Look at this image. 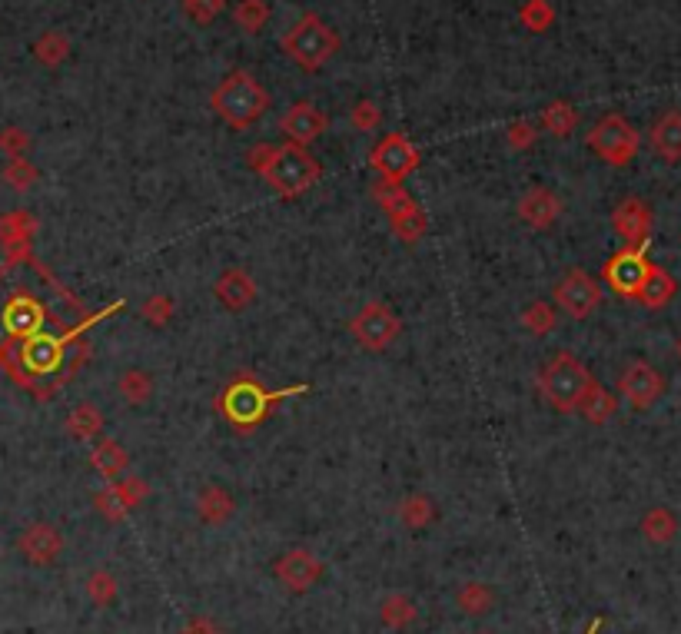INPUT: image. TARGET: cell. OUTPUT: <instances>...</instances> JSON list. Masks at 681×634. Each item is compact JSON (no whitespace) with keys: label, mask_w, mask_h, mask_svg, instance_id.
Here are the masks:
<instances>
[{"label":"cell","mask_w":681,"mask_h":634,"mask_svg":"<svg viewBox=\"0 0 681 634\" xmlns=\"http://www.w3.org/2000/svg\"><path fill=\"white\" fill-rule=\"evenodd\" d=\"M250 166L280 196H303L323 176V166L299 143H280V147L260 143V147L250 150Z\"/></svg>","instance_id":"6da1fadb"},{"label":"cell","mask_w":681,"mask_h":634,"mask_svg":"<svg viewBox=\"0 0 681 634\" xmlns=\"http://www.w3.org/2000/svg\"><path fill=\"white\" fill-rule=\"evenodd\" d=\"M210 103L233 130H250L270 110V93L250 70H236L213 90Z\"/></svg>","instance_id":"7a4b0ae2"},{"label":"cell","mask_w":681,"mask_h":634,"mask_svg":"<svg viewBox=\"0 0 681 634\" xmlns=\"http://www.w3.org/2000/svg\"><path fill=\"white\" fill-rule=\"evenodd\" d=\"M293 392H306V386H296V389H280V392H270L263 389L260 382L243 376L236 379L233 386H226V392L220 399H216V405H220V412L230 419L233 429L240 432H253L256 425H260L266 415H270V409L280 399H290Z\"/></svg>","instance_id":"3957f363"},{"label":"cell","mask_w":681,"mask_h":634,"mask_svg":"<svg viewBox=\"0 0 681 634\" xmlns=\"http://www.w3.org/2000/svg\"><path fill=\"white\" fill-rule=\"evenodd\" d=\"M592 372H588L572 352H559L539 376L542 399L552 405L555 412H579L585 392L592 389Z\"/></svg>","instance_id":"277c9868"},{"label":"cell","mask_w":681,"mask_h":634,"mask_svg":"<svg viewBox=\"0 0 681 634\" xmlns=\"http://www.w3.org/2000/svg\"><path fill=\"white\" fill-rule=\"evenodd\" d=\"M283 50L303 70L316 74L319 67H326L333 60V54L339 50V37L323 24V17L303 14L290 27V34H283Z\"/></svg>","instance_id":"5b68a950"},{"label":"cell","mask_w":681,"mask_h":634,"mask_svg":"<svg viewBox=\"0 0 681 634\" xmlns=\"http://www.w3.org/2000/svg\"><path fill=\"white\" fill-rule=\"evenodd\" d=\"M588 147H592L595 157H602L612 166H628L635 160L638 147H642V137L638 130L628 123L622 113H608L588 130Z\"/></svg>","instance_id":"8992f818"},{"label":"cell","mask_w":681,"mask_h":634,"mask_svg":"<svg viewBox=\"0 0 681 634\" xmlns=\"http://www.w3.org/2000/svg\"><path fill=\"white\" fill-rule=\"evenodd\" d=\"M399 329H402V322H399V316L392 313L386 303H366L353 316V322H349V332H353V339L363 349H373V352L389 349L392 342H396Z\"/></svg>","instance_id":"52a82bcc"},{"label":"cell","mask_w":681,"mask_h":634,"mask_svg":"<svg viewBox=\"0 0 681 634\" xmlns=\"http://www.w3.org/2000/svg\"><path fill=\"white\" fill-rule=\"evenodd\" d=\"M645 249H648V243H642V246H625L622 253H615L605 263L602 276H605V283L612 286L618 296L638 299V289L645 286L648 273H652V263H648Z\"/></svg>","instance_id":"ba28073f"},{"label":"cell","mask_w":681,"mask_h":634,"mask_svg":"<svg viewBox=\"0 0 681 634\" xmlns=\"http://www.w3.org/2000/svg\"><path fill=\"white\" fill-rule=\"evenodd\" d=\"M369 163H373V170L383 176L386 183H402L419 166V150L412 147L402 133H389V137L379 140Z\"/></svg>","instance_id":"9c48e42d"},{"label":"cell","mask_w":681,"mask_h":634,"mask_svg":"<svg viewBox=\"0 0 681 634\" xmlns=\"http://www.w3.org/2000/svg\"><path fill=\"white\" fill-rule=\"evenodd\" d=\"M273 575L286 591L306 595V591L319 581V575H323V561L316 558V552H309V548H290L286 555L276 558Z\"/></svg>","instance_id":"30bf717a"},{"label":"cell","mask_w":681,"mask_h":634,"mask_svg":"<svg viewBox=\"0 0 681 634\" xmlns=\"http://www.w3.org/2000/svg\"><path fill=\"white\" fill-rule=\"evenodd\" d=\"M618 392H622V399L632 405V409H648V405L662 399L665 379L662 372L648 366V362H632V366L622 372V379H618Z\"/></svg>","instance_id":"8fae6325"},{"label":"cell","mask_w":681,"mask_h":634,"mask_svg":"<svg viewBox=\"0 0 681 634\" xmlns=\"http://www.w3.org/2000/svg\"><path fill=\"white\" fill-rule=\"evenodd\" d=\"M555 299H559V306L572 319H588L595 313L598 299H602V289H598V283L588 273L572 269V273L559 283V289H555Z\"/></svg>","instance_id":"7c38bea8"},{"label":"cell","mask_w":681,"mask_h":634,"mask_svg":"<svg viewBox=\"0 0 681 634\" xmlns=\"http://www.w3.org/2000/svg\"><path fill=\"white\" fill-rule=\"evenodd\" d=\"M280 130L286 133V143H299V147H306V143L319 140L329 130V117L319 107H313V103L299 100L280 117Z\"/></svg>","instance_id":"4fadbf2b"},{"label":"cell","mask_w":681,"mask_h":634,"mask_svg":"<svg viewBox=\"0 0 681 634\" xmlns=\"http://www.w3.org/2000/svg\"><path fill=\"white\" fill-rule=\"evenodd\" d=\"M143 498H147V485L140 482V478H120V482L107 485L103 492H97V512L103 518H110V522H120L123 515L130 512L133 505H140Z\"/></svg>","instance_id":"5bb4252c"},{"label":"cell","mask_w":681,"mask_h":634,"mask_svg":"<svg viewBox=\"0 0 681 634\" xmlns=\"http://www.w3.org/2000/svg\"><path fill=\"white\" fill-rule=\"evenodd\" d=\"M612 226L628 246H642V243H648V233H652V210H648L638 196H628V200L615 206Z\"/></svg>","instance_id":"9a60e30c"},{"label":"cell","mask_w":681,"mask_h":634,"mask_svg":"<svg viewBox=\"0 0 681 634\" xmlns=\"http://www.w3.org/2000/svg\"><path fill=\"white\" fill-rule=\"evenodd\" d=\"M562 213V200L555 193H549L545 186H535L519 200V216L525 226H532V230H549V226L559 220Z\"/></svg>","instance_id":"2e32d148"},{"label":"cell","mask_w":681,"mask_h":634,"mask_svg":"<svg viewBox=\"0 0 681 634\" xmlns=\"http://www.w3.org/2000/svg\"><path fill=\"white\" fill-rule=\"evenodd\" d=\"M213 293H216V299H220L226 309L240 313V309H246L256 299V283H253V276L246 273V269L233 266V269H226L220 279H216Z\"/></svg>","instance_id":"e0dca14e"},{"label":"cell","mask_w":681,"mask_h":634,"mask_svg":"<svg viewBox=\"0 0 681 634\" xmlns=\"http://www.w3.org/2000/svg\"><path fill=\"white\" fill-rule=\"evenodd\" d=\"M60 548H64V538L54 525H30L24 535H20V552L27 555V561L34 565H50Z\"/></svg>","instance_id":"ac0fdd59"},{"label":"cell","mask_w":681,"mask_h":634,"mask_svg":"<svg viewBox=\"0 0 681 634\" xmlns=\"http://www.w3.org/2000/svg\"><path fill=\"white\" fill-rule=\"evenodd\" d=\"M652 150L665 163H681V110H668L652 123Z\"/></svg>","instance_id":"d6986e66"},{"label":"cell","mask_w":681,"mask_h":634,"mask_svg":"<svg viewBox=\"0 0 681 634\" xmlns=\"http://www.w3.org/2000/svg\"><path fill=\"white\" fill-rule=\"evenodd\" d=\"M196 512H200V522H206V525H223V522H230V515L236 512V502L226 488L210 485V488H203L200 498H196Z\"/></svg>","instance_id":"ffe728a7"},{"label":"cell","mask_w":681,"mask_h":634,"mask_svg":"<svg viewBox=\"0 0 681 634\" xmlns=\"http://www.w3.org/2000/svg\"><path fill=\"white\" fill-rule=\"evenodd\" d=\"M642 535H645L652 545H668V542H675V535H678V518H675L672 508H665V505L648 508V512L642 515Z\"/></svg>","instance_id":"44dd1931"},{"label":"cell","mask_w":681,"mask_h":634,"mask_svg":"<svg viewBox=\"0 0 681 634\" xmlns=\"http://www.w3.org/2000/svg\"><path fill=\"white\" fill-rule=\"evenodd\" d=\"M675 293H678L675 279L668 276L665 269L652 266V273H648L645 286L638 289V303H642V306H648V309H662V306H668V303H672V299H675Z\"/></svg>","instance_id":"7402d4cb"},{"label":"cell","mask_w":681,"mask_h":634,"mask_svg":"<svg viewBox=\"0 0 681 634\" xmlns=\"http://www.w3.org/2000/svg\"><path fill=\"white\" fill-rule=\"evenodd\" d=\"M579 412H582L592 425H605V422L618 412V399H615L608 389L598 386V382H592V389L585 392V399H582V405H579Z\"/></svg>","instance_id":"603a6c76"},{"label":"cell","mask_w":681,"mask_h":634,"mask_svg":"<svg viewBox=\"0 0 681 634\" xmlns=\"http://www.w3.org/2000/svg\"><path fill=\"white\" fill-rule=\"evenodd\" d=\"M389 223H392V233H396L402 243H419L429 230V220H426V213H422L419 203H412L409 210L389 216Z\"/></svg>","instance_id":"cb8c5ba5"},{"label":"cell","mask_w":681,"mask_h":634,"mask_svg":"<svg viewBox=\"0 0 681 634\" xmlns=\"http://www.w3.org/2000/svg\"><path fill=\"white\" fill-rule=\"evenodd\" d=\"M456 605L466 611V615H489L495 605V591L486 581H466L456 595Z\"/></svg>","instance_id":"d4e9b609"},{"label":"cell","mask_w":681,"mask_h":634,"mask_svg":"<svg viewBox=\"0 0 681 634\" xmlns=\"http://www.w3.org/2000/svg\"><path fill=\"white\" fill-rule=\"evenodd\" d=\"M90 465H94L103 478H113V475H120L123 469H127V452H123L120 442L103 439L97 449L90 452Z\"/></svg>","instance_id":"484cf974"},{"label":"cell","mask_w":681,"mask_h":634,"mask_svg":"<svg viewBox=\"0 0 681 634\" xmlns=\"http://www.w3.org/2000/svg\"><path fill=\"white\" fill-rule=\"evenodd\" d=\"M379 618H383L386 628L402 631V628H409L412 621L419 618V611H416V605H412L406 595H389L383 601V608H379Z\"/></svg>","instance_id":"4316f807"},{"label":"cell","mask_w":681,"mask_h":634,"mask_svg":"<svg viewBox=\"0 0 681 634\" xmlns=\"http://www.w3.org/2000/svg\"><path fill=\"white\" fill-rule=\"evenodd\" d=\"M575 120L579 117H575L572 103H565V100H555L542 110V127H545V133H552V137H569L575 130Z\"/></svg>","instance_id":"83f0119b"},{"label":"cell","mask_w":681,"mask_h":634,"mask_svg":"<svg viewBox=\"0 0 681 634\" xmlns=\"http://www.w3.org/2000/svg\"><path fill=\"white\" fill-rule=\"evenodd\" d=\"M100 429H103V415L94 409V405H80V409L70 412L67 432L74 435V439H94Z\"/></svg>","instance_id":"f1b7e54d"},{"label":"cell","mask_w":681,"mask_h":634,"mask_svg":"<svg viewBox=\"0 0 681 634\" xmlns=\"http://www.w3.org/2000/svg\"><path fill=\"white\" fill-rule=\"evenodd\" d=\"M233 20L246 30V34H256V30H263L266 20H270V7H266L263 0H240L233 10Z\"/></svg>","instance_id":"f546056e"},{"label":"cell","mask_w":681,"mask_h":634,"mask_svg":"<svg viewBox=\"0 0 681 634\" xmlns=\"http://www.w3.org/2000/svg\"><path fill=\"white\" fill-rule=\"evenodd\" d=\"M399 522L406 528H426L432 522V502L426 495H409L406 502L399 505Z\"/></svg>","instance_id":"4dcf8cb0"},{"label":"cell","mask_w":681,"mask_h":634,"mask_svg":"<svg viewBox=\"0 0 681 634\" xmlns=\"http://www.w3.org/2000/svg\"><path fill=\"white\" fill-rule=\"evenodd\" d=\"M150 392H153V379L143 369H130V372H123V376H120V396L127 402H133V405L147 402Z\"/></svg>","instance_id":"1f68e13d"},{"label":"cell","mask_w":681,"mask_h":634,"mask_svg":"<svg viewBox=\"0 0 681 634\" xmlns=\"http://www.w3.org/2000/svg\"><path fill=\"white\" fill-rule=\"evenodd\" d=\"M519 20H522V27L532 30V34H545L555 20V10L549 0H529V4L519 10Z\"/></svg>","instance_id":"d6a6232c"},{"label":"cell","mask_w":681,"mask_h":634,"mask_svg":"<svg viewBox=\"0 0 681 634\" xmlns=\"http://www.w3.org/2000/svg\"><path fill=\"white\" fill-rule=\"evenodd\" d=\"M373 196H376V203L383 206V210H386L389 216H396V213H402V210H409V206L416 203L406 190H402L399 183H386V180H383V183H376Z\"/></svg>","instance_id":"836d02e7"},{"label":"cell","mask_w":681,"mask_h":634,"mask_svg":"<svg viewBox=\"0 0 681 634\" xmlns=\"http://www.w3.org/2000/svg\"><path fill=\"white\" fill-rule=\"evenodd\" d=\"M87 595L97 608L113 605V601H117V578H113L110 571H94V575L87 578Z\"/></svg>","instance_id":"e575fe53"},{"label":"cell","mask_w":681,"mask_h":634,"mask_svg":"<svg viewBox=\"0 0 681 634\" xmlns=\"http://www.w3.org/2000/svg\"><path fill=\"white\" fill-rule=\"evenodd\" d=\"M522 326L529 332H535V336H545V332L555 329V309L549 303H532L522 313Z\"/></svg>","instance_id":"d590c367"},{"label":"cell","mask_w":681,"mask_h":634,"mask_svg":"<svg viewBox=\"0 0 681 634\" xmlns=\"http://www.w3.org/2000/svg\"><path fill=\"white\" fill-rule=\"evenodd\" d=\"M143 319L150 322V326H167V322L173 319V299L170 296H150L147 303H143Z\"/></svg>","instance_id":"8d00e7d4"},{"label":"cell","mask_w":681,"mask_h":634,"mask_svg":"<svg viewBox=\"0 0 681 634\" xmlns=\"http://www.w3.org/2000/svg\"><path fill=\"white\" fill-rule=\"evenodd\" d=\"M353 127L356 130H363V133H369V130H376L379 123H383V110L376 107V103H369V100H359L356 107H353Z\"/></svg>","instance_id":"74e56055"},{"label":"cell","mask_w":681,"mask_h":634,"mask_svg":"<svg viewBox=\"0 0 681 634\" xmlns=\"http://www.w3.org/2000/svg\"><path fill=\"white\" fill-rule=\"evenodd\" d=\"M535 137H539V133H535V123L529 120H515L509 123V130H505V140H509L512 150H529Z\"/></svg>","instance_id":"f35d334b"},{"label":"cell","mask_w":681,"mask_h":634,"mask_svg":"<svg viewBox=\"0 0 681 634\" xmlns=\"http://www.w3.org/2000/svg\"><path fill=\"white\" fill-rule=\"evenodd\" d=\"M67 40L60 37V34H47V37H40V44H37V57L44 60V64H60V60L67 57Z\"/></svg>","instance_id":"ab89813d"},{"label":"cell","mask_w":681,"mask_h":634,"mask_svg":"<svg viewBox=\"0 0 681 634\" xmlns=\"http://www.w3.org/2000/svg\"><path fill=\"white\" fill-rule=\"evenodd\" d=\"M183 7H187V14L193 20H200V24H210L213 17H220V10L226 7V0H183Z\"/></svg>","instance_id":"60d3db41"},{"label":"cell","mask_w":681,"mask_h":634,"mask_svg":"<svg viewBox=\"0 0 681 634\" xmlns=\"http://www.w3.org/2000/svg\"><path fill=\"white\" fill-rule=\"evenodd\" d=\"M4 176H7V183L14 186V190H27V186L37 180V170H34V166H30L27 160H10V166L4 170Z\"/></svg>","instance_id":"b9f144b4"},{"label":"cell","mask_w":681,"mask_h":634,"mask_svg":"<svg viewBox=\"0 0 681 634\" xmlns=\"http://www.w3.org/2000/svg\"><path fill=\"white\" fill-rule=\"evenodd\" d=\"M0 147L10 153V160H20V153H24V147H27V137L20 130H7L4 140H0Z\"/></svg>","instance_id":"7bdbcfd3"},{"label":"cell","mask_w":681,"mask_h":634,"mask_svg":"<svg viewBox=\"0 0 681 634\" xmlns=\"http://www.w3.org/2000/svg\"><path fill=\"white\" fill-rule=\"evenodd\" d=\"M678 359H681V339H678Z\"/></svg>","instance_id":"ee69618b"},{"label":"cell","mask_w":681,"mask_h":634,"mask_svg":"<svg viewBox=\"0 0 681 634\" xmlns=\"http://www.w3.org/2000/svg\"><path fill=\"white\" fill-rule=\"evenodd\" d=\"M482 634H489V631H482Z\"/></svg>","instance_id":"f6af8a7d"}]
</instances>
